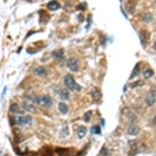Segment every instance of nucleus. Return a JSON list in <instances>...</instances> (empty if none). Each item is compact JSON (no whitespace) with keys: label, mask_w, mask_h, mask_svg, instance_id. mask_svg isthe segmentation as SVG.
<instances>
[{"label":"nucleus","mask_w":156,"mask_h":156,"mask_svg":"<svg viewBox=\"0 0 156 156\" xmlns=\"http://www.w3.org/2000/svg\"><path fill=\"white\" fill-rule=\"evenodd\" d=\"M25 99L28 100L33 104H36L40 106H50L52 105V98L49 96H26Z\"/></svg>","instance_id":"nucleus-1"},{"label":"nucleus","mask_w":156,"mask_h":156,"mask_svg":"<svg viewBox=\"0 0 156 156\" xmlns=\"http://www.w3.org/2000/svg\"><path fill=\"white\" fill-rule=\"evenodd\" d=\"M64 83L66 87L70 91H74V92H80L81 86L78 83H76L75 78L72 75H66L64 78Z\"/></svg>","instance_id":"nucleus-2"},{"label":"nucleus","mask_w":156,"mask_h":156,"mask_svg":"<svg viewBox=\"0 0 156 156\" xmlns=\"http://www.w3.org/2000/svg\"><path fill=\"white\" fill-rule=\"evenodd\" d=\"M32 122V118L29 115L25 116H19L13 119V123L19 126H25L28 125Z\"/></svg>","instance_id":"nucleus-3"},{"label":"nucleus","mask_w":156,"mask_h":156,"mask_svg":"<svg viewBox=\"0 0 156 156\" xmlns=\"http://www.w3.org/2000/svg\"><path fill=\"white\" fill-rule=\"evenodd\" d=\"M66 66L67 67L71 70L73 72H78L79 70V65H78V61L77 59L75 58H70L67 60L66 62Z\"/></svg>","instance_id":"nucleus-4"},{"label":"nucleus","mask_w":156,"mask_h":156,"mask_svg":"<svg viewBox=\"0 0 156 156\" xmlns=\"http://www.w3.org/2000/svg\"><path fill=\"white\" fill-rule=\"evenodd\" d=\"M155 97H156V95L154 91H151V92L147 94V96L146 97V102L148 106H152V105L155 104Z\"/></svg>","instance_id":"nucleus-5"},{"label":"nucleus","mask_w":156,"mask_h":156,"mask_svg":"<svg viewBox=\"0 0 156 156\" xmlns=\"http://www.w3.org/2000/svg\"><path fill=\"white\" fill-rule=\"evenodd\" d=\"M34 74L37 76H44L47 75L48 70L43 66H38L34 70Z\"/></svg>","instance_id":"nucleus-6"},{"label":"nucleus","mask_w":156,"mask_h":156,"mask_svg":"<svg viewBox=\"0 0 156 156\" xmlns=\"http://www.w3.org/2000/svg\"><path fill=\"white\" fill-rule=\"evenodd\" d=\"M60 7H61L60 3H59L57 1H56V0H52V1L49 2L47 4V7H48V9L51 10V11L57 10V9L60 8Z\"/></svg>","instance_id":"nucleus-7"},{"label":"nucleus","mask_w":156,"mask_h":156,"mask_svg":"<svg viewBox=\"0 0 156 156\" xmlns=\"http://www.w3.org/2000/svg\"><path fill=\"white\" fill-rule=\"evenodd\" d=\"M139 36H140L142 44L143 46H146L147 41H148L149 38H150V34L148 33V32H146V31H142L139 34Z\"/></svg>","instance_id":"nucleus-8"},{"label":"nucleus","mask_w":156,"mask_h":156,"mask_svg":"<svg viewBox=\"0 0 156 156\" xmlns=\"http://www.w3.org/2000/svg\"><path fill=\"white\" fill-rule=\"evenodd\" d=\"M139 132H140V128L138 127L137 125H135V124H132L128 129V134L132 135V136H136V135L139 133Z\"/></svg>","instance_id":"nucleus-9"},{"label":"nucleus","mask_w":156,"mask_h":156,"mask_svg":"<svg viewBox=\"0 0 156 156\" xmlns=\"http://www.w3.org/2000/svg\"><path fill=\"white\" fill-rule=\"evenodd\" d=\"M91 95H92V98L95 100V101H99L100 99H101V91H100L98 88L96 87H94L92 92H91Z\"/></svg>","instance_id":"nucleus-10"},{"label":"nucleus","mask_w":156,"mask_h":156,"mask_svg":"<svg viewBox=\"0 0 156 156\" xmlns=\"http://www.w3.org/2000/svg\"><path fill=\"white\" fill-rule=\"evenodd\" d=\"M125 8H126V11H127L128 13H129V14H133L135 12V10H136L135 4L132 2H130V1L126 3Z\"/></svg>","instance_id":"nucleus-11"},{"label":"nucleus","mask_w":156,"mask_h":156,"mask_svg":"<svg viewBox=\"0 0 156 156\" xmlns=\"http://www.w3.org/2000/svg\"><path fill=\"white\" fill-rule=\"evenodd\" d=\"M52 56H53L56 59H57V60L62 61L64 59L63 49H59V50H57V51H54L53 52H52Z\"/></svg>","instance_id":"nucleus-12"},{"label":"nucleus","mask_w":156,"mask_h":156,"mask_svg":"<svg viewBox=\"0 0 156 156\" xmlns=\"http://www.w3.org/2000/svg\"><path fill=\"white\" fill-rule=\"evenodd\" d=\"M21 108L23 110L29 111V112H34L35 110H36L34 105L28 104V103H23V104L21 105Z\"/></svg>","instance_id":"nucleus-13"},{"label":"nucleus","mask_w":156,"mask_h":156,"mask_svg":"<svg viewBox=\"0 0 156 156\" xmlns=\"http://www.w3.org/2000/svg\"><path fill=\"white\" fill-rule=\"evenodd\" d=\"M87 133V128L85 126H79L77 129V134L78 137L82 139L83 137H84V136Z\"/></svg>","instance_id":"nucleus-14"},{"label":"nucleus","mask_w":156,"mask_h":156,"mask_svg":"<svg viewBox=\"0 0 156 156\" xmlns=\"http://www.w3.org/2000/svg\"><path fill=\"white\" fill-rule=\"evenodd\" d=\"M58 107H59V110L61 111V114H66L67 113H68L69 107H68V105H67L65 102H60V103H59Z\"/></svg>","instance_id":"nucleus-15"},{"label":"nucleus","mask_w":156,"mask_h":156,"mask_svg":"<svg viewBox=\"0 0 156 156\" xmlns=\"http://www.w3.org/2000/svg\"><path fill=\"white\" fill-rule=\"evenodd\" d=\"M139 74H140V63H138V64L136 65V66H135L134 69L132 70V74H131V75H130V77H129V78L132 79V78H136L137 76L139 75Z\"/></svg>","instance_id":"nucleus-16"},{"label":"nucleus","mask_w":156,"mask_h":156,"mask_svg":"<svg viewBox=\"0 0 156 156\" xmlns=\"http://www.w3.org/2000/svg\"><path fill=\"white\" fill-rule=\"evenodd\" d=\"M10 110L11 111V112L17 113V114H23V113H24V110H20V107H19V105H17V104H16V103H13V104L11 105Z\"/></svg>","instance_id":"nucleus-17"},{"label":"nucleus","mask_w":156,"mask_h":156,"mask_svg":"<svg viewBox=\"0 0 156 156\" xmlns=\"http://www.w3.org/2000/svg\"><path fill=\"white\" fill-rule=\"evenodd\" d=\"M61 98L62 100H69L70 98V92L67 89H62L61 92Z\"/></svg>","instance_id":"nucleus-18"},{"label":"nucleus","mask_w":156,"mask_h":156,"mask_svg":"<svg viewBox=\"0 0 156 156\" xmlns=\"http://www.w3.org/2000/svg\"><path fill=\"white\" fill-rule=\"evenodd\" d=\"M143 20L145 22H151V20H153V16L151 13H149V12H146L143 15V17H142Z\"/></svg>","instance_id":"nucleus-19"},{"label":"nucleus","mask_w":156,"mask_h":156,"mask_svg":"<svg viewBox=\"0 0 156 156\" xmlns=\"http://www.w3.org/2000/svg\"><path fill=\"white\" fill-rule=\"evenodd\" d=\"M144 81L143 80H137L136 82H134V83H132L130 84V87L132 88H134V87H141V86H143L144 85Z\"/></svg>","instance_id":"nucleus-20"},{"label":"nucleus","mask_w":156,"mask_h":156,"mask_svg":"<svg viewBox=\"0 0 156 156\" xmlns=\"http://www.w3.org/2000/svg\"><path fill=\"white\" fill-rule=\"evenodd\" d=\"M154 75V71H153L152 70H145V72H144V77L145 78H151L152 76Z\"/></svg>","instance_id":"nucleus-21"},{"label":"nucleus","mask_w":156,"mask_h":156,"mask_svg":"<svg viewBox=\"0 0 156 156\" xmlns=\"http://www.w3.org/2000/svg\"><path fill=\"white\" fill-rule=\"evenodd\" d=\"M92 111L89 110V111H87L86 113L84 114V115H83V119L84 120L85 122H88L89 120L91 119V117H92Z\"/></svg>","instance_id":"nucleus-22"},{"label":"nucleus","mask_w":156,"mask_h":156,"mask_svg":"<svg viewBox=\"0 0 156 156\" xmlns=\"http://www.w3.org/2000/svg\"><path fill=\"white\" fill-rule=\"evenodd\" d=\"M92 133L93 134H100L101 133V128H100L99 126L96 125V126H93L92 128Z\"/></svg>","instance_id":"nucleus-23"},{"label":"nucleus","mask_w":156,"mask_h":156,"mask_svg":"<svg viewBox=\"0 0 156 156\" xmlns=\"http://www.w3.org/2000/svg\"><path fill=\"white\" fill-rule=\"evenodd\" d=\"M76 9L77 10H80V11H83L86 9V3H84V2H82V3L78 4L77 6V7H76Z\"/></svg>","instance_id":"nucleus-24"},{"label":"nucleus","mask_w":156,"mask_h":156,"mask_svg":"<svg viewBox=\"0 0 156 156\" xmlns=\"http://www.w3.org/2000/svg\"><path fill=\"white\" fill-rule=\"evenodd\" d=\"M56 152H57V154H59V155H64V154H66V153H67L68 151H66V149H64V148H57V151H56Z\"/></svg>","instance_id":"nucleus-25"},{"label":"nucleus","mask_w":156,"mask_h":156,"mask_svg":"<svg viewBox=\"0 0 156 156\" xmlns=\"http://www.w3.org/2000/svg\"><path fill=\"white\" fill-rule=\"evenodd\" d=\"M101 155H103V156H108L109 155V151L105 148V147H103L101 151Z\"/></svg>","instance_id":"nucleus-26"},{"label":"nucleus","mask_w":156,"mask_h":156,"mask_svg":"<svg viewBox=\"0 0 156 156\" xmlns=\"http://www.w3.org/2000/svg\"><path fill=\"white\" fill-rule=\"evenodd\" d=\"M105 42H106V39H105V37L101 36V43L102 44V45H104V44L105 43Z\"/></svg>","instance_id":"nucleus-27"},{"label":"nucleus","mask_w":156,"mask_h":156,"mask_svg":"<svg viewBox=\"0 0 156 156\" xmlns=\"http://www.w3.org/2000/svg\"><path fill=\"white\" fill-rule=\"evenodd\" d=\"M153 122H154V124H155V125H156V115L155 116V118H154V120H153Z\"/></svg>","instance_id":"nucleus-28"},{"label":"nucleus","mask_w":156,"mask_h":156,"mask_svg":"<svg viewBox=\"0 0 156 156\" xmlns=\"http://www.w3.org/2000/svg\"><path fill=\"white\" fill-rule=\"evenodd\" d=\"M153 48H154L155 50H156V41H155V43H154V47H153Z\"/></svg>","instance_id":"nucleus-29"},{"label":"nucleus","mask_w":156,"mask_h":156,"mask_svg":"<svg viewBox=\"0 0 156 156\" xmlns=\"http://www.w3.org/2000/svg\"><path fill=\"white\" fill-rule=\"evenodd\" d=\"M4 156H8V155H4Z\"/></svg>","instance_id":"nucleus-30"},{"label":"nucleus","mask_w":156,"mask_h":156,"mask_svg":"<svg viewBox=\"0 0 156 156\" xmlns=\"http://www.w3.org/2000/svg\"><path fill=\"white\" fill-rule=\"evenodd\" d=\"M155 155H156V154H155Z\"/></svg>","instance_id":"nucleus-31"}]
</instances>
